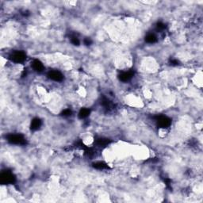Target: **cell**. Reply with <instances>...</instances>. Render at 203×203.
I'll use <instances>...</instances> for the list:
<instances>
[{"label":"cell","instance_id":"1","mask_svg":"<svg viewBox=\"0 0 203 203\" xmlns=\"http://www.w3.org/2000/svg\"><path fill=\"white\" fill-rule=\"evenodd\" d=\"M7 141L11 144H17V145H25L26 144V139L25 136L20 133H14L10 134L6 136Z\"/></svg>","mask_w":203,"mask_h":203},{"label":"cell","instance_id":"2","mask_svg":"<svg viewBox=\"0 0 203 203\" xmlns=\"http://www.w3.org/2000/svg\"><path fill=\"white\" fill-rule=\"evenodd\" d=\"M15 180V176L10 171H3L0 176V181L2 184H13L14 183Z\"/></svg>","mask_w":203,"mask_h":203},{"label":"cell","instance_id":"3","mask_svg":"<svg viewBox=\"0 0 203 203\" xmlns=\"http://www.w3.org/2000/svg\"><path fill=\"white\" fill-rule=\"evenodd\" d=\"M10 59L14 63H21L24 62L26 59V55L22 51H14L10 56Z\"/></svg>","mask_w":203,"mask_h":203},{"label":"cell","instance_id":"4","mask_svg":"<svg viewBox=\"0 0 203 203\" xmlns=\"http://www.w3.org/2000/svg\"><path fill=\"white\" fill-rule=\"evenodd\" d=\"M156 122L159 128L167 129L168 127L171 126V120L168 117L166 116H158L156 117Z\"/></svg>","mask_w":203,"mask_h":203},{"label":"cell","instance_id":"5","mask_svg":"<svg viewBox=\"0 0 203 203\" xmlns=\"http://www.w3.org/2000/svg\"><path fill=\"white\" fill-rule=\"evenodd\" d=\"M48 78L55 82H61L63 79V76L62 73L57 70H52L48 72Z\"/></svg>","mask_w":203,"mask_h":203},{"label":"cell","instance_id":"6","mask_svg":"<svg viewBox=\"0 0 203 203\" xmlns=\"http://www.w3.org/2000/svg\"><path fill=\"white\" fill-rule=\"evenodd\" d=\"M31 67H33V69L34 70L35 72H37L38 73L42 72L44 69V67L43 65V63L41 60H33L31 63Z\"/></svg>","mask_w":203,"mask_h":203},{"label":"cell","instance_id":"7","mask_svg":"<svg viewBox=\"0 0 203 203\" xmlns=\"http://www.w3.org/2000/svg\"><path fill=\"white\" fill-rule=\"evenodd\" d=\"M134 75L133 71H128V72H124L121 73L119 75V79L121 82H128L130 79H132V77Z\"/></svg>","mask_w":203,"mask_h":203},{"label":"cell","instance_id":"8","mask_svg":"<svg viewBox=\"0 0 203 203\" xmlns=\"http://www.w3.org/2000/svg\"><path fill=\"white\" fill-rule=\"evenodd\" d=\"M41 125H42V121L41 119L38 117H35L32 120L31 124H30V129L33 131H37L41 128Z\"/></svg>","mask_w":203,"mask_h":203},{"label":"cell","instance_id":"9","mask_svg":"<svg viewBox=\"0 0 203 203\" xmlns=\"http://www.w3.org/2000/svg\"><path fill=\"white\" fill-rule=\"evenodd\" d=\"M93 168L95 169H98V170H104V169H109L108 165L104 163V162L98 161L96 163H93Z\"/></svg>","mask_w":203,"mask_h":203},{"label":"cell","instance_id":"10","mask_svg":"<svg viewBox=\"0 0 203 203\" xmlns=\"http://www.w3.org/2000/svg\"><path fill=\"white\" fill-rule=\"evenodd\" d=\"M90 113H91V110H90L89 109H87V108H82V109L79 110V114H78L79 118H80V119H84L86 117H88Z\"/></svg>","mask_w":203,"mask_h":203},{"label":"cell","instance_id":"11","mask_svg":"<svg viewBox=\"0 0 203 203\" xmlns=\"http://www.w3.org/2000/svg\"><path fill=\"white\" fill-rule=\"evenodd\" d=\"M144 40L147 43H149V44H153V43H155L157 41V37L155 34L153 33H149L144 38Z\"/></svg>","mask_w":203,"mask_h":203},{"label":"cell","instance_id":"12","mask_svg":"<svg viewBox=\"0 0 203 203\" xmlns=\"http://www.w3.org/2000/svg\"><path fill=\"white\" fill-rule=\"evenodd\" d=\"M110 142V140L109 139H106V138H98L96 140V144L99 147H104L109 144Z\"/></svg>","mask_w":203,"mask_h":203},{"label":"cell","instance_id":"13","mask_svg":"<svg viewBox=\"0 0 203 203\" xmlns=\"http://www.w3.org/2000/svg\"><path fill=\"white\" fill-rule=\"evenodd\" d=\"M71 42H72V44L76 45V46H79V44H80V41H79V39L77 37H72L71 38Z\"/></svg>","mask_w":203,"mask_h":203},{"label":"cell","instance_id":"14","mask_svg":"<svg viewBox=\"0 0 203 203\" xmlns=\"http://www.w3.org/2000/svg\"><path fill=\"white\" fill-rule=\"evenodd\" d=\"M72 114V111L70 109H66V110H64L61 113V115H62L63 117H69Z\"/></svg>","mask_w":203,"mask_h":203},{"label":"cell","instance_id":"15","mask_svg":"<svg viewBox=\"0 0 203 203\" xmlns=\"http://www.w3.org/2000/svg\"><path fill=\"white\" fill-rule=\"evenodd\" d=\"M165 27H166V25H165V24H163V22H159L156 24V29H157V30H159V31L163 30L165 29Z\"/></svg>","mask_w":203,"mask_h":203},{"label":"cell","instance_id":"16","mask_svg":"<svg viewBox=\"0 0 203 203\" xmlns=\"http://www.w3.org/2000/svg\"><path fill=\"white\" fill-rule=\"evenodd\" d=\"M83 43H84V44H85V45H87V46H89V45H91V44H92L91 39V38H89V37L85 38V39L83 40Z\"/></svg>","mask_w":203,"mask_h":203},{"label":"cell","instance_id":"17","mask_svg":"<svg viewBox=\"0 0 203 203\" xmlns=\"http://www.w3.org/2000/svg\"><path fill=\"white\" fill-rule=\"evenodd\" d=\"M170 63H171V64L172 66H177V65L179 64L178 60H175V59H171V60H170Z\"/></svg>","mask_w":203,"mask_h":203}]
</instances>
